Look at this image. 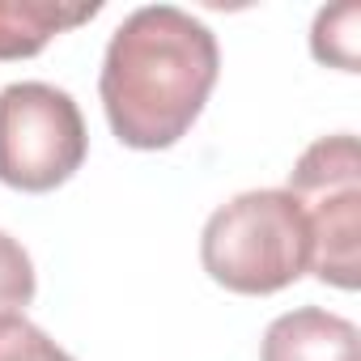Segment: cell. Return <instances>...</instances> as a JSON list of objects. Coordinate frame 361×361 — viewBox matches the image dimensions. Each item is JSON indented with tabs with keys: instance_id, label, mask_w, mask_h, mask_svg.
Returning <instances> with one entry per match:
<instances>
[{
	"instance_id": "cell-1",
	"label": "cell",
	"mask_w": 361,
	"mask_h": 361,
	"mask_svg": "<svg viewBox=\"0 0 361 361\" xmlns=\"http://www.w3.org/2000/svg\"><path fill=\"white\" fill-rule=\"evenodd\" d=\"M221 73L217 39L174 5L136 9L106 43L98 94L128 149H170L200 119Z\"/></svg>"
},
{
	"instance_id": "cell-2",
	"label": "cell",
	"mask_w": 361,
	"mask_h": 361,
	"mask_svg": "<svg viewBox=\"0 0 361 361\" xmlns=\"http://www.w3.org/2000/svg\"><path fill=\"white\" fill-rule=\"evenodd\" d=\"M200 259L221 289L264 298L310 272V230L289 192H243L209 217Z\"/></svg>"
},
{
	"instance_id": "cell-3",
	"label": "cell",
	"mask_w": 361,
	"mask_h": 361,
	"mask_svg": "<svg viewBox=\"0 0 361 361\" xmlns=\"http://www.w3.org/2000/svg\"><path fill=\"white\" fill-rule=\"evenodd\" d=\"M289 196L310 230V272L323 285L357 289V243H361V161L357 136L314 140L289 170Z\"/></svg>"
},
{
	"instance_id": "cell-4",
	"label": "cell",
	"mask_w": 361,
	"mask_h": 361,
	"mask_svg": "<svg viewBox=\"0 0 361 361\" xmlns=\"http://www.w3.org/2000/svg\"><path fill=\"white\" fill-rule=\"evenodd\" d=\"M90 153L85 119L73 94L47 81L0 90V183L18 192H56Z\"/></svg>"
},
{
	"instance_id": "cell-5",
	"label": "cell",
	"mask_w": 361,
	"mask_h": 361,
	"mask_svg": "<svg viewBox=\"0 0 361 361\" xmlns=\"http://www.w3.org/2000/svg\"><path fill=\"white\" fill-rule=\"evenodd\" d=\"M259 361H361V336L348 319L302 306L272 319L259 344Z\"/></svg>"
},
{
	"instance_id": "cell-6",
	"label": "cell",
	"mask_w": 361,
	"mask_h": 361,
	"mask_svg": "<svg viewBox=\"0 0 361 361\" xmlns=\"http://www.w3.org/2000/svg\"><path fill=\"white\" fill-rule=\"evenodd\" d=\"M102 5H30V0H0V60H30L56 35L90 22Z\"/></svg>"
},
{
	"instance_id": "cell-7",
	"label": "cell",
	"mask_w": 361,
	"mask_h": 361,
	"mask_svg": "<svg viewBox=\"0 0 361 361\" xmlns=\"http://www.w3.org/2000/svg\"><path fill=\"white\" fill-rule=\"evenodd\" d=\"M35 289L39 285H35V264H30L26 247L0 230V319L22 314L35 302Z\"/></svg>"
},
{
	"instance_id": "cell-8",
	"label": "cell",
	"mask_w": 361,
	"mask_h": 361,
	"mask_svg": "<svg viewBox=\"0 0 361 361\" xmlns=\"http://www.w3.org/2000/svg\"><path fill=\"white\" fill-rule=\"evenodd\" d=\"M0 361H77V357H68L26 314H5L0 319Z\"/></svg>"
}]
</instances>
